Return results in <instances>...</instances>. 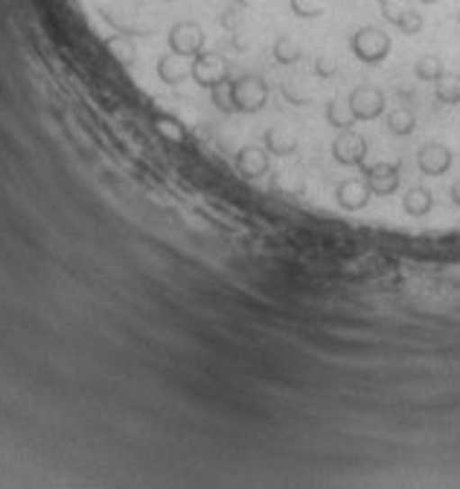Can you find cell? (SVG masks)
I'll return each mask as SVG.
<instances>
[{"label": "cell", "instance_id": "6da1fadb", "mask_svg": "<svg viewBox=\"0 0 460 489\" xmlns=\"http://www.w3.org/2000/svg\"><path fill=\"white\" fill-rule=\"evenodd\" d=\"M268 105V82L257 73H242L228 84L230 114H257Z\"/></svg>", "mask_w": 460, "mask_h": 489}, {"label": "cell", "instance_id": "7a4b0ae2", "mask_svg": "<svg viewBox=\"0 0 460 489\" xmlns=\"http://www.w3.org/2000/svg\"><path fill=\"white\" fill-rule=\"evenodd\" d=\"M393 50V39L388 35V30L382 27H358L353 35H350V53L362 61V65H382L384 58L391 56Z\"/></svg>", "mask_w": 460, "mask_h": 489}, {"label": "cell", "instance_id": "3957f363", "mask_svg": "<svg viewBox=\"0 0 460 489\" xmlns=\"http://www.w3.org/2000/svg\"><path fill=\"white\" fill-rule=\"evenodd\" d=\"M347 111L356 122H373L388 111V100H384V91L376 84H356V88L347 93Z\"/></svg>", "mask_w": 460, "mask_h": 489}, {"label": "cell", "instance_id": "277c9868", "mask_svg": "<svg viewBox=\"0 0 460 489\" xmlns=\"http://www.w3.org/2000/svg\"><path fill=\"white\" fill-rule=\"evenodd\" d=\"M362 178L367 183V190L376 195V199H388L396 190H400V178H402V161L393 164H365L362 166Z\"/></svg>", "mask_w": 460, "mask_h": 489}, {"label": "cell", "instance_id": "5b68a950", "mask_svg": "<svg viewBox=\"0 0 460 489\" xmlns=\"http://www.w3.org/2000/svg\"><path fill=\"white\" fill-rule=\"evenodd\" d=\"M332 157L338 166H358L367 164V140L356 129H344L332 140Z\"/></svg>", "mask_w": 460, "mask_h": 489}, {"label": "cell", "instance_id": "8992f818", "mask_svg": "<svg viewBox=\"0 0 460 489\" xmlns=\"http://www.w3.org/2000/svg\"><path fill=\"white\" fill-rule=\"evenodd\" d=\"M204 44H207V35L193 21H181L169 30V47L176 56L195 58L198 53H204Z\"/></svg>", "mask_w": 460, "mask_h": 489}, {"label": "cell", "instance_id": "52a82bcc", "mask_svg": "<svg viewBox=\"0 0 460 489\" xmlns=\"http://www.w3.org/2000/svg\"><path fill=\"white\" fill-rule=\"evenodd\" d=\"M455 164V155L449 146H443V143H426L422 149L417 152V166H419V173L422 175H428V178H440L446 175L452 169Z\"/></svg>", "mask_w": 460, "mask_h": 489}, {"label": "cell", "instance_id": "ba28073f", "mask_svg": "<svg viewBox=\"0 0 460 489\" xmlns=\"http://www.w3.org/2000/svg\"><path fill=\"white\" fill-rule=\"evenodd\" d=\"M373 192L367 190L365 178H344L338 187H335V204L347 213H358L370 204Z\"/></svg>", "mask_w": 460, "mask_h": 489}, {"label": "cell", "instance_id": "9c48e42d", "mask_svg": "<svg viewBox=\"0 0 460 489\" xmlns=\"http://www.w3.org/2000/svg\"><path fill=\"white\" fill-rule=\"evenodd\" d=\"M379 9H382V18L402 35H419L426 30V18H422V12L417 9H396L393 0H379Z\"/></svg>", "mask_w": 460, "mask_h": 489}, {"label": "cell", "instance_id": "30bf717a", "mask_svg": "<svg viewBox=\"0 0 460 489\" xmlns=\"http://www.w3.org/2000/svg\"><path fill=\"white\" fill-rule=\"evenodd\" d=\"M268 149L263 146H245V149L236 155V166H239V173L245 178H259V175H266L268 169H271V161H268Z\"/></svg>", "mask_w": 460, "mask_h": 489}, {"label": "cell", "instance_id": "8fae6325", "mask_svg": "<svg viewBox=\"0 0 460 489\" xmlns=\"http://www.w3.org/2000/svg\"><path fill=\"white\" fill-rule=\"evenodd\" d=\"M402 210L411 218H426L434 210V195L426 187H411L402 199Z\"/></svg>", "mask_w": 460, "mask_h": 489}, {"label": "cell", "instance_id": "7c38bea8", "mask_svg": "<svg viewBox=\"0 0 460 489\" xmlns=\"http://www.w3.org/2000/svg\"><path fill=\"white\" fill-rule=\"evenodd\" d=\"M434 100L440 105H460V73L446 70L443 76L434 82Z\"/></svg>", "mask_w": 460, "mask_h": 489}, {"label": "cell", "instance_id": "4fadbf2b", "mask_svg": "<svg viewBox=\"0 0 460 489\" xmlns=\"http://www.w3.org/2000/svg\"><path fill=\"white\" fill-rule=\"evenodd\" d=\"M384 126H388L393 138H408V134H414L417 129V117L411 108H393V111H388V117H384Z\"/></svg>", "mask_w": 460, "mask_h": 489}, {"label": "cell", "instance_id": "5bb4252c", "mask_svg": "<svg viewBox=\"0 0 460 489\" xmlns=\"http://www.w3.org/2000/svg\"><path fill=\"white\" fill-rule=\"evenodd\" d=\"M263 146L277 157H285V155H294L297 149H301V143H297L294 138H283L280 129H266L263 134Z\"/></svg>", "mask_w": 460, "mask_h": 489}, {"label": "cell", "instance_id": "9a60e30c", "mask_svg": "<svg viewBox=\"0 0 460 489\" xmlns=\"http://www.w3.org/2000/svg\"><path fill=\"white\" fill-rule=\"evenodd\" d=\"M446 73V67H443V61L437 58V56H422V58H417V65H414V76L419 79V82H437L440 76Z\"/></svg>", "mask_w": 460, "mask_h": 489}, {"label": "cell", "instance_id": "2e32d148", "mask_svg": "<svg viewBox=\"0 0 460 489\" xmlns=\"http://www.w3.org/2000/svg\"><path fill=\"white\" fill-rule=\"evenodd\" d=\"M271 56L277 58V65H297V61L303 58V50L294 41H289V35H280V39L275 41Z\"/></svg>", "mask_w": 460, "mask_h": 489}, {"label": "cell", "instance_id": "e0dca14e", "mask_svg": "<svg viewBox=\"0 0 460 489\" xmlns=\"http://www.w3.org/2000/svg\"><path fill=\"white\" fill-rule=\"evenodd\" d=\"M327 122H329L332 129H338V131L356 129V120L350 117V111L341 114V105L338 102H327Z\"/></svg>", "mask_w": 460, "mask_h": 489}, {"label": "cell", "instance_id": "ac0fdd59", "mask_svg": "<svg viewBox=\"0 0 460 489\" xmlns=\"http://www.w3.org/2000/svg\"><path fill=\"white\" fill-rule=\"evenodd\" d=\"M289 9L294 18H320L323 15V6L312 4V0H289Z\"/></svg>", "mask_w": 460, "mask_h": 489}, {"label": "cell", "instance_id": "d6986e66", "mask_svg": "<svg viewBox=\"0 0 460 489\" xmlns=\"http://www.w3.org/2000/svg\"><path fill=\"white\" fill-rule=\"evenodd\" d=\"M335 73H338V70H335V67L329 65L327 58H318V76H323V79H327V76H335Z\"/></svg>", "mask_w": 460, "mask_h": 489}, {"label": "cell", "instance_id": "ffe728a7", "mask_svg": "<svg viewBox=\"0 0 460 489\" xmlns=\"http://www.w3.org/2000/svg\"><path fill=\"white\" fill-rule=\"evenodd\" d=\"M449 199H452V204L455 207H460V178L452 183V187H449Z\"/></svg>", "mask_w": 460, "mask_h": 489}, {"label": "cell", "instance_id": "44dd1931", "mask_svg": "<svg viewBox=\"0 0 460 489\" xmlns=\"http://www.w3.org/2000/svg\"><path fill=\"white\" fill-rule=\"evenodd\" d=\"M419 4H437V0H419Z\"/></svg>", "mask_w": 460, "mask_h": 489}, {"label": "cell", "instance_id": "7402d4cb", "mask_svg": "<svg viewBox=\"0 0 460 489\" xmlns=\"http://www.w3.org/2000/svg\"><path fill=\"white\" fill-rule=\"evenodd\" d=\"M236 4H239V6H248V0H236Z\"/></svg>", "mask_w": 460, "mask_h": 489}]
</instances>
